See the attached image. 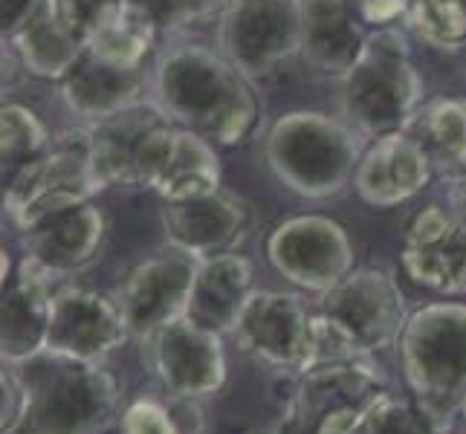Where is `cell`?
<instances>
[{
	"instance_id": "cell-12",
	"label": "cell",
	"mask_w": 466,
	"mask_h": 434,
	"mask_svg": "<svg viewBox=\"0 0 466 434\" xmlns=\"http://www.w3.org/2000/svg\"><path fill=\"white\" fill-rule=\"evenodd\" d=\"M200 258L166 244L137 261L116 289V301L131 330V339L146 342L168 321L186 316Z\"/></svg>"
},
{
	"instance_id": "cell-32",
	"label": "cell",
	"mask_w": 466,
	"mask_h": 434,
	"mask_svg": "<svg viewBox=\"0 0 466 434\" xmlns=\"http://www.w3.org/2000/svg\"><path fill=\"white\" fill-rule=\"evenodd\" d=\"M157 21L163 35H177L198 24L220 18L229 0H134Z\"/></svg>"
},
{
	"instance_id": "cell-40",
	"label": "cell",
	"mask_w": 466,
	"mask_h": 434,
	"mask_svg": "<svg viewBox=\"0 0 466 434\" xmlns=\"http://www.w3.org/2000/svg\"><path fill=\"white\" fill-rule=\"evenodd\" d=\"M463 50H466V46H463Z\"/></svg>"
},
{
	"instance_id": "cell-35",
	"label": "cell",
	"mask_w": 466,
	"mask_h": 434,
	"mask_svg": "<svg viewBox=\"0 0 466 434\" xmlns=\"http://www.w3.org/2000/svg\"><path fill=\"white\" fill-rule=\"evenodd\" d=\"M353 9L362 18V24L385 29V26H397L406 21L411 0H350Z\"/></svg>"
},
{
	"instance_id": "cell-13",
	"label": "cell",
	"mask_w": 466,
	"mask_h": 434,
	"mask_svg": "<svg viewBox=\"0 0 466 434\" xmlns=\"http://www.w3.org/2000/svg\"><path fill=\"white\" fill-rule=\"evenodd\" d=\"M146 362L159 379V389L188 397L206 399L223 391L229 377L223 336L200 328L188 316H180L159 328L151 339L142 342Z\"/></svg>"
},
{
	"instance_id": "cell-38",
	"label": "cell",
	"mask_w": 466,
	"mask_h": 434,
	"mask_svg": "<svg viewBox=\"0 0 466 434\" xmlns=\"http://www.w3.org/2000/svg\"><path fill=\"white\" fill-rule=\"evenodd\" d=\"M247 434H276V429H252Z\"/></svg>"
},
{
	"instance_id": "cell-21",
	"label": "cell",
	"mask_w": 466,
	"mask_h": 434,
	"mask_svg": "<svg viewBox=\"0 0 466 434\" xmlns=\"http://www.w3.org/2000/svg\"><path fill=\"white\" fill-rule=\"evenodd\" d=\"M166 122H171L166 110L154 99H146L87 125L93 168L99 174L105 191L107 188L142 191L139 188L142 151H146L148 136Z\"/></svg>"
},
{
	"instance_id": "cell-10",
	"label": "cell",
	"mask_w": 466,
	"mask_h": 434,
	"mask_svg": "<svg viewBox=\"0 0 466 434\" xmlns=\"http://www.w3.org/2000/svg\"><path fill=\"white\" fill-rule=\"evenodd\" d=\"M232 336L244 357L276 374L299 377L316 365V316L296 293L255 289Z\"/></svg>"
},
{
	"instance_id": "cell-14",
	"label": "cell",
	"mask_w": 466,
	"mask_h": 434,
	"mask_svg": "<svg viewBox=\"0 0 466 434\" xmlns=\"http://www.w3.org/2000/svg\"><path fill=\"white\" fill-rule=\"evenodd\" d=\"M220 177L218 145L174 122L157 127L139 159V188L154 191L163 203L212 195Z\"/></svg>"
},
{
	"instance_id": "cell-6",
	"label": "cell",
	"mask_w": 466,
	"mask_h": 434,
	"mask_svg": "<svg viewBox=\"0 0 466 434\" xmlns=\"http://www.w3.org/2000/svg\"><path fill=\"white\" fill-rule=\"evenodd\" d=\"M362 134L342 116L321 110H290L269 125L264 151L272 174L299 197L330 200L353 186Z\"/></svg>"
},
{
	"instance_id": "cell-27",
	"label": "cell",
	"mask_w": 466,
	"mask_h": 434,
	"mask_svg": "<svg viewBox=\"0 0 466 434\" xmlns=\"http://www.w3.org/2000/svg\"><path fill=\"white\" fill-rule=\"evenodd\" d=\"M4 44L18 56L26 76L44 78V82H61L85 53V41L73 38L70 32L53 18V12L46 4L41 6V12L32 15L18 32H12L9 38H4Z\"/></svg>"
},
{
	"instance_id": "cell-37",
	"label": "cell",
	"mask_w": 466,
	"mask_h": 434,
	"mask_svg": "<svg viewBox=\"0 0 466 434\" xmlns=\"http://www.w3.org/2000/svg\"><path fill=\"white\" fill-rule=\"evenodd\" d=\"M449 206H452L455 212L466 220V177L449 183Z\"/></svg>"
},
{
	"instance_id": "cell-7",
	"label": "cell",
	"mask_w": 466,
	"mask_h": 434,
	"mask_svg": "<svg viewBox=\"0 0 466 434\" xmlns=\"http://www.w3.org/2000/svg\"><path fill=\"white\" fill-rule=\"evenodd\" d=\"M389 389V374L371 357L319 362L293 377L276 434H357L368 406Z\"/></svg>"
},
{
	"instance_id": "cell-24",
	"label": "cell",
	"mask_w": 466,
	"mask_h": 434,
	"mask_svg": "<svg viewBox=\"0 0 466 434\" xmlns=\"http://www.w3.org/2000/svg\"><path fill=\"white\" fill-rule=\"evenodd\" d=\"M255 293V269L247 255H215L198 267L186 316L220 336L235 333L240 313Z\"/></svg>"
},
{
	"instance_id": "cell-20",
	"label": "cell",
	"mask_w": 466,
	"mask_h": 434,
	"mask_svg": "<svg viewBox=\"0 0 466 434\" xmlns=\"http://www.w3.org/2000/svg\"><path fill=\"white\" fill-rule=\"evenodd\" d=\"M435 177L431 159L409 131L374 139L360 156L353 191L371 208H394L423 195Z\"/></svg>"
},
{
	"instance_id": "cell-36",
	"label": "cell",
	"mask_w": 466,
	"mask_h": 434,
	"mask_svg": "<svg viewBox=\"0 0 466 434\" xmlns=\"http://www.w3.org/2000/svg\"><path fill=\"white\" fill-rule=\"evenodd\" d=\"M46 0H0V24H4V38L18 32L32 15L41 12Z\"/></svg>"
},
{
	"instance_id": "cell-39",
	"label": "cell",
	"mask_w": 466,
	"mask_h": 434,
	"mask_svg": "<svg viewBox=\"0 0 466 434\" xmlns=\"http://www.w3.org/2000/svg\"><path fill=\"white\" fill-rule=\"evenodd\" d=\"M463 420H466V409H463Z\"/></svg>"
},
{
	"instance_id": "cell-25",
	"label": "cell",
	"mask_w": 466,
	"mask_h": 434,
	"mask_svg": "<svg viewBox=\"0 0 466 434\" xmlns=\"http://www.w3.org/2000/svg\"><path fill=\"white\" fill-rule=\"evenodd\" d=\"M163 38L157 21L137 6L134 0H119L110 6L85 41V50L114 67H146V58L154 53L157 41Z\"/></svg>"
},
{
	"instance_id": "cell-3",
	"label": "cell",
	"mask_w": 466,
	"mask_h": 434,
	"mask_svg": "<svg viewBox=\"0 0 466 434\" xmlns=\"http://www.w3.org/2000/svg\"><path fill=\"white\" fill-rule=\"evenodd\" d=\"M316 365L336 359H362L400 342L409 321L406 296L391 269H353L316 308Z\"/></svg>"
},
{
	"instance_id": "cell-22",
	"label": "cell",
	"mask_w": 466,
	"mask_h": 434,
	"mask_svg": "<svg viewBox=\"0 0 466 434\" xmlns=\"http://www.w3.org/2000/svg\"><path fill=\"white\" fill-rule=\"evenodd\" d=\"M368 32L350 0H304L299 58L321 78H342L360 58Z\"/></svg>"
},
{
	"instance_id": "cell-26",
	"label": "cell",
	"mask_w": 466,
	"mask_h": 434,
	"mask_svg": "<svg viewBox=\"0 0 466 434\" xmlns=\"http://www.w3.org/2000/svg\"><path fill=\"white\" fill-rule=\"evenodd\" d=\"M406 131L423 145L435 177L455 183L466 177V99L443 96L423 102Z\"/></svg>"
},
{
	"instance_id": "cell-28",
	"label": "cell",
	"mask_w": 466,
	"mask_h": 434,
	"mask_svg": "<svg viewBox=\"0 0 466 434\" xmlns=\"http://www.w3.org/2000/svg\"><path fill=\"white\" fill-rule=\"evenodd\" d=\"M119 434H203L198 399L177 394H139L119 414Z\"/></svg>"
},
{
	"instance_id": "cell-4",
	"label": "cell",
	"mask_w": 466,
	"mask_h": 434,
	"mask_svg": "<svg viewBox=\"0 0 466 434\" xmlns=\"http://www.w3.org/2000/svg\"><path fill=\"white\" fill-rule=\"evenodd\" d=\"M423 76L411 61L403 29H371L360 58L339 78L342 119L365 139L406 131L423 107Z\"/></svg>"
},
{
	"instance_id": "cell-9",
	"label": "cell",
	"mask_w": 466,
	"mask_h": 434,
	"mask_svg": "<svg viewBox=\"0 0 466 434\" xmlns=\"http://www.w3.org/2000/svg\"><path fill=\"white\" fill-rule=\"evenodd\" d=\"M301 18L304 0H229L218 24V50L261 82L301 53Z\"/></svg>"
},
{
	"instance_id": "cell-1",
	"label": "cell",
	"mask_w": 466,
	"mask_h": 434,
	"mask_svg": "<svg viewBox=\"0 0 466 434\" xmlns=\"http://www.w3.org/2000/svg\"><path fill=\"white\" fill-rule=\"evenodd\" d=\"M154 102L174 125L232 148L244 145L261 125L255 82L215 46L198 41L171 44L151 73Z\"/></svg>"
},
{
	"instance_id": "cell-2",
	"label": "cell",
	"mask_w": 466,
	"mask_h": 434,
	"mask_svg": "<svg viewBox=\"0 0 466 434\" xmlns=\"http://www.w3.org/2000/svg\"><path fill=\"white\" fill-rule=\"evenodd\" d=\"M26 411L15 434H102L122 414V385L102 362L41 350L15 362Z\"/></svg>"
},
{
	"instance_id": "cell-31",
	"label": "cell",
	"mask_w": 466,
	"mask_h": 434,
	"mask_svg": "<svg viewBox=\"0 0 466 434\" xmlns=\"http://www.w3.org/2000/svg\"><path fill=\"white\" fill-rule=\"evenodd\" d=\"M357 434H446V431L431 417H426V411L411 397H397L391 391H385L362 414Z\"/></svg>"
},
{
	"instance_id": "cell-19",
	"label": "cell",
	"mask_w": 466,
	"mask_h": 434,
	"mask_svg": "<svg viewBox=\"0 0 466 434\" xmlns=\"http://www.w3.org/2000/svg\"><path fill=\"white\" fill-rule=\"evenodd\" d=\"M58 276L24 255L18 269L4 281V310H0V353L15 365L46 350L53 301Z\"/></svg>"
},
{
	"instance_id": "cell-18",
	"label": "cell",
	"mask_w": 466,
	"mask_h": 434,
	"mask_svg": "<svg viewBox=\"0 0 466 434\" xmlns=\"http://www.w3.org/2000/svg\"><path fill=\"white\" fill-rule=\"evenodd\" d=\"M24 255L35 258L58 278H70L102 261L110 223L96 203H82L44 217L21 232Z\"/></svg>"
},
{
	"instance_id": "cell-33",
	"label": "cell",
	"mask_w": 466,
	"mask_h": 434,
	"mask_svg": "<svg viewBox=\"0 0 466 434\" xmlns=\"http://www.w3.org/2000/svg\"><path fill=\"white\" fill-rule=\"evenodd\" d=\"M114 4H119V0H46L53 18L78 41H87L96 21Z\"/></svg>"
},
{
	"instance_id": "cell-15",
	"label": "cell",
	"mask_w": 466,
	"mask_h": 434,
	"mask_svg": "<svg viewBox=\"0 0 466 434\" xmlns=\"http://www.w3.org/2000/svg\"><path fill=\"white\" fill-rule=\"evenodd\" d=\"M400 264L429 293L466 296V220L452 206H423L406 227Z\"/></svg>"
},
{
	"instance_id": "cell-16",
	"label": "cell",
	"mask_w": 466,
	"mask_h": 434,
	"mask_svg": "<svg viewBox=\"0 0 466 434\" xmlns=\"http://www.w3.org/2000/svg\"><path fill=\"white\" fill-rule=\"evenodd\" d=\"M159 220L168 244L191 252L200 261L238 252L255 229L252 206L227 188L191 200L163 203Z\"/></svg>"
},
{
	"instance_id": "cell-29",
	"label": "cell",
	"mask_w": 466,
	"mask_h": 434,
	"mask_svg": "<svg viewBox=\"0 0 466 434\" xmlns=\"http://www.w3.org/2000/svg\"><path fill=\"white\" fill-rule=\"evenodd\" d=\"M56 134L32 107L6 102L0 107V159H4V180L18 168L32 163L53 145Z\"/></svg>"
},
{
	"instance_id": "cell-5",
	"label": "cell",
	"mask_w": 466,
	"mask_h": 434,
	"mask_svg": "<svg viewBox=\"0 0 466 434\" xmlns=\"http://www.w3.org/2000/svg\"><path fill=\"white\" fill-rule=\"evenodd\" d=\"M397 350L409 397L449 434L466 409V304L431 301L409 313Z\"/></svg>"
},
{
	"instance_id": "cell-23",
	"label": "cell",
	"mask_w": 466,
	"mask_h": 434,
	"mask_svg": "<svg viewBox=\"0 0 466 434\" xmlns=\"http://www.w3.org/2000/svg\"><path fill=\"white\" fill-rule=\"evenodd\" d=\"M148 85L151 78L146 67H114V64L99 61L85 50L82 58L76 61V67L58 82V90L70 114L93 125L116 114V110L146 102Z\"/></svg>"
},
{
	"instance_id": "cell-30",
	"label": "cell",
	"mask_w": 466,
	"mask_h": 434,
	"mask_svg": "<svg viewBox=\"0 0 466 434\" xmlns=\"http://www.w3.org/2000/svg\"><path fill=\"white\" fill-rule=\"evenodd\" d=\"M426 46L455 53L466 46V0H411L406 21Z\"/></svg>"
},
{
	"instance_id": "cell-34",
	"label": "cell",
	"mask_w": 466,
	"mask_h": 434,
	"mask_svg": "<svg viewBox=\"0 0 466 434\" xmlns=\"http://www.w3.org/2000/svg\"><path fill=\"white\" fill-rule=\"evenodd\" d=\"M0 434H15L24 420L26 411V389L18 374V368L4 362V374H0Z\"/></svg>"
},
{
	"instance_id": "cell-11",
	"label": "cell",
	"mask_w": 466,
	"mask_h": 434,
	"mask_svg": "<svg viewBox=\"0 0 466 434\" xmlns=\"http://www.w3.org/2000/svg\"><path fill=\"white\" fill-rule=\"evenodd\" d=\"M267 261L284 281L321 296L353 272V244L333 217L296 215L269 232Z\"/></svg>"
},
{
	"instance_id": "cell-17",
	"label": "cell",
	"mask_w": 466,
	"mask_h": 434,
	"mask_svg": "<svg viewBox=\"0 0 466 434\" xmlns=\"http://www.w3.org/2000/svg\"><path fill=\"white\" fill-rule=\"evenodd\" d=\"M127 339V321L116 296H105L90 287H58L53 301L46 350L67 353L76 359L102 362L107 353L119 350Z\"/></svg>"
},
{
	"instance_id": "cell-8",
	"label": "cell",
	"mask_w": 466,
	"mask_h": 434,
	"mask_svg": "<svg viewBox=\"0 0 466 434\" xmlns=\"http://www.w3.org/2000/svg\"><path fill=\"white\" fill-rule=\"evenodd\" d=\"M102 191L105 186L93 168L90 131L73 127L56 134L53 145L41 156L6 177L4 208L12 227L24 232L64 208L93 203Z\"/></svg>"
}]
</instances>
